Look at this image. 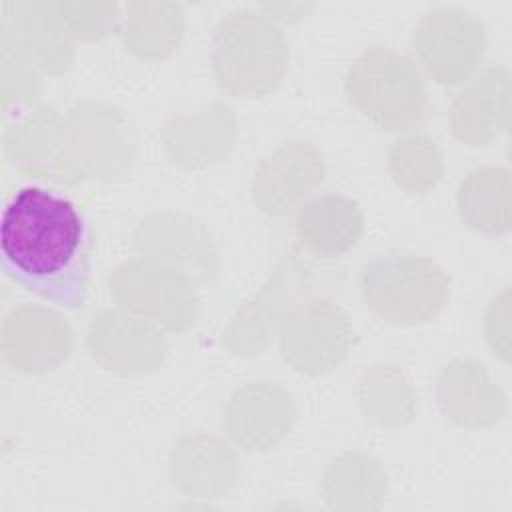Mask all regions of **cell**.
Masks as SVG:
<instances>
[{"label": "cell", "mask_w": 512, "mask_h": 512, "mask_svg": "<svg viewBox=\"0 0 512 512\" xmlns=\"http://www.w3.org/2000/svg\"><path fill=\"white\" fill-rule=\"evenodd\" d=\"M90 250V226L82 210L48 188H20L2 212V270L56 306H84Z\"/></svg>", "instance_id": "1"}, {"label": "cell", "mask_w": 512, "mask_h": 512, "mask_svg": "<svg viewBox=\"0 0 512 512\" xmlns=\"http://www.w3.org/2000/svg\"><path fill=\"white\" fill-rule=\"evenodd\" d=\"M366 306L390 324L416 326L432 320L450 296V280L430 258L394 250L372 260L360 276Z\"/></svg>", "instance_id": "2"}, {"label": "cell", "mask_w": 512, "mask_h": 512, "mask_svg": "<svg viewBox=\"0 0 512 512\" xmlns=\"http://www.w3.org/2000/svg\"><path fill=\"white\" fill-rule=\"evenodd\" d=\"M346 96L384 130H408L428 116V92L416 66L402 54L374 46L348 70Z\"/></svg>", "instance_id": "3"}, {"label": "cell", "mask_w": 512, "mask_h": 512, "mask_svg": "<svg viewBox=\"0 0 512 512\" xmlns=\"http://www.w3.org/2000/svg\"><path fill=\"white\" fill-rule=\"evenodd\" d=\"M288 50L280 30L266 16L240 10L220 22L212 44L214 72L236 96H260L284 74Z\"/></svg>", "instance_id": "4"}, {"label": "cell", "mask_w": 512, "mask_h": 512, "mask_svg": "<svg viewBox=\"0 0 512 512\" xmlns=\"http://www.w3.org/2000/svg\"><path fill=\"white\" fill-rule=\"evenodd\" d=\"M110 290L120 306L180 332L198 318V294L184 272L142 260L124 262L110 278Z\"/></svg>", "instance_id": "5"}, {"label": "cell", "mask_w": 512, "mask_h": 512, "mask_svg": "<svg viewBox=\"0 0 512 512\" xmlns=\"http://www.w3.org/2000/svg\"><path fill=\"white\" fill-rule=\"evenodd\" d=\"M412 48L438 84H458L482 60L486 36L472 14L458 8H438L420 20Z\"/></svg>", "instance_id": "6"}, {"label": "cell", "mask_w": 512, "mask_h": 512, "mask_svg": "<svg viewBox=\"0 0 512 512\" xmlns=\"http://www.w3.org/2000/svg\"><path fill=\"white\" fill-rule=\"evenodd\" d=\"M354 342L348 316L330 300H312L292 310L282 328L286 362L308 374H322L342 362Z\"/></svg>", "instance_id": "7"}, {"label": "cell", "mask_w": 512, "mask_h": 512, "mask_svg": "<svg viewBox=\"0 0 512 512\" xmlns=\"http://www.w3.org/2000/svg\"><path fill=\"white\" fill-rule=\"evenodd\" d=\"M326 174V162L316 148L290 142L266 156L254 172L252 198L272 216L292 212Z\"/></svg>", "instance_id": "8"}, {"label": "cell", "mask_w": 512, "mask_h": 512, "mask_svg": "<svg viewBox=\"0 0 512 512\" xmlns=\"http://www.w3.org/2000/svg\"><path fill=\"white\" fill-rule=\"evenodd\" d=\"M300 240L322 258H336L352 250L364 230L360 206L338 194H324L304 202L296 214Z\"/></svg>", "instance_id": "9"}, {"label": "cell", "mask_w": 512, "mask_h": 512, "mask_svg": "<svg viewBox=\"0 0 512 512\" xmlns=\"http://www.w3.org/2000/svg\"><path fill=\"white\" fill-rule=\"evenodd\" d=\"M510 74L492 68L470 84L452 106V128L470 146H484L508 126Z\"/></svg>", "instance_id": "10"}, {"label": "cell", "mask_w": 512, "mask_h": 512, "mask_svg": "<svg viewBox=\"0 0 512 512\" xmlns=\"http://www.w3.org/2000/svg\"><path fill=\"white\" fill-rule=\"evenodd\" d=\"M458 208L462 220L486 234L510 228V178L502 168H480L460 184Z\"/></svg>", "instance_id": "11"}, {"label": "cell", "mask_w": 512, "mask_h": 512, "mask_svg": "<svg viewBox=\"0 0 512 512\" xmlns=\"http://www.w3.org/2000/svg\"><path fill=\"white\" fill-rule=\"evenodd\" d=\"M390 170L394 180L408 192L424 194L442 174L440 152L428 136H410L396 142L390 154Z\"/></svg>", "instance_id": "12"}]
</instances>
